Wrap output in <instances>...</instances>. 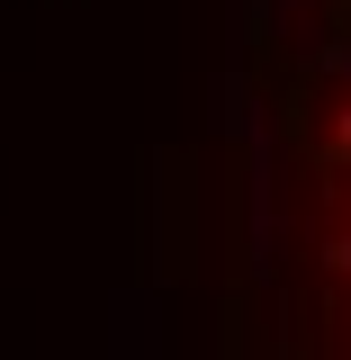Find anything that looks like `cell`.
I'll list each match as a JSON object with an SVG mask.
<instances>
[{
  "mask_svg": "<svg viewBox=\"0 0 351 360\" xmlns=\"http://www.w3.org/2000/svg\"><path fill=\"white\" fill-rule=\"evenodd\" d=\"M333 172H343V234H333V270L351 279V90L333 108Z\"/></svg>",
  "mask_w": 351,
  "mask_h": 360,
  "instance_id": "6da1fadb",
  "label": "cell"
}]
</instances>
